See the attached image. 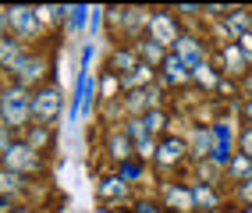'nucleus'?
Masks as SVG:
<instances>
[{
  "label": "nucleus",
  "instance_id": "obj_19",
  "mask_svg": "<svg viewBox=\"0 0 252 213\" xmlns=\"http://www.w3.org/2000/svg\"><path fill=\"white\" fill-rule=\"evenodd\" d=\"M192 146H195V156H199V160L213 156V132H210V128H199L195 139H192Z\"/></svg>",
  "mask_w": 252,
  "mask_h": 213
},
{
  "label": "nucleus",
  "instance_id": "obj_5",
  "mask_svg": "<svg viewBox=\"0 0 252 213\" xmlns=\"http://www.w3.org/2000/svg\"><path fill=\"white\" fill-rule=\"evenodd\" d=\"M146 29H149V39L160 43L163 50H167V46H171V43L181 36V32H178V18H174V11H157L153 18L146 22Z\"/></svg>",
  "mask_w": 252,
  "mask_h": 213
},
{
  "label": "nucleus",
  "instance_id": "obj_6",
  "mask_svg": "<svg viewBox=\"0 0 252 213\" xmlns=\"http://www.w3.org/2000/svg\"><path fill=\"white\" fill-rule=\"evenodd\" d=\"M153 156H157L160 167H178V163L189 156V142H185V139H174V135H167V139L157 142Z\"/></svg>",
  "mask_w": 252,
  "mask_h": 213
},
{
  "label": "nucleus",
  "instance_id": "obj_18",
  "mask_svg": "<svg viewBox=\"0 0 252 213\" xmlns=\"http://www.w3.org/2000/svg\"><path fill=\"white\" fill-rule=\"evenodd\" d=\"M245 64H249V57L238 50V46H227V50H224V68H227L231 75H242Z\"/></svg>",
  "mask_w": 252,
  "mask_h": 213
},
{
  "label": "nucleus",
  "instance_id": "obj_13",
  "mask_svg": "<svg viewBox=\"0 0 252 213\" xmlns=\"http://www.w3.org/2000/svg\"><path fill=\"white\" fill-rule=\"evenodd\" d=\"M22 188H25V178L22 174L0 167V199H11V195H18Z\"/></svg>",
  "mask_w": 252,
  "mask_h": 213
},
{
  "label": "nucleus",
  "instance_id": "obj_7",
  "mask_svg": "<svg viewBox=\"0 0 252 213\" xmlns=\"http://www.w3.org/2000/svg\"><path fill=\"white\" fill-rule=\"evenodd\" d=\"M210 132H213V160L227 167V163H231V146H234V132H231V124H227V121H217Z\"/></svg>",
  "mask_w": 252,
  "mask_h": 213
},
{
  "label": "nucleus",
  "instance_id": "obj_21",
  "mask_svg": "<svg viewBox=\"0 0 252 213\" xmlns=\"http://www.w3.org/2000/svg\"><path fill=\"white\" fill-rule=\"evenodd\" d=\"M227 174L231 178H252V160H245V156H231V163H227Z\"/></svg>",
  "mask_w": 252,
  "mask_h": 213
},
{
  "label": "nucleus",
  "instance_id": "obj_26",
  "mask_svg": "<svg viewBox=\"0 0 252 213\" xmlns=\"http://www.w3.org/2000/svg\"><path fill=\"white\" fill-rule=\"evenodd\" d=\"M4 29H7V14H4V7H0V39H4Z\"/></svg>",
  "mask_w": 252,
  "mask_h": 213
},
{
  "label": "nucleus",
  "instance_id": "obj_27",
  "mask_svg": "<svg viewBox=\"0 0 252 213\" xmlns=\"http://www.w3.org/2000/svg\"><path fill=\"white\" fill-rule=\"evenodd\" d=\"M245 118H249V124H252V100L245 103Z\"/></svg>",
  "mask_w": 252,
  "mask_h": 213
},
{
  "label": "nucleus",
  "instance_id": "obj_3",
  "mask_svg": "<svg viewBox=\"0 0 252 213\" xmlns=\"http://www.w3.org/2000/svg\"><path fill=\"white\" fill-rule=\"evenodd\" d=\"M61 107H64V96H61L57 86H39L36 92H32V121L36 124L46 128L61 114Z\"/></svg>",
  "mask_w": 252,
  "mask_h": 213
},
{
  "label": "nucleus",
  "instance_id": "obj_24",
  "mask_svg": "<svg viewBox=\"0 0 252 213\" xmlns=\"http://www.w3.org/2000/svg\"><path fill=\"white\" fill-rule=\"evenodd\" d=\"M135 213H163V206H160V203H139Z\"/></svg>",
  "mask_w": 252,
  "mask_h": 213
},
{
  "label": "nucleus",
  "instance_id": "obj_20",
  "mask_svg": "<svg viewBox=\"0 0 252 213\" xmlns=\"http://www.w3.org/2000/svg\"><path fill=\"white\" fill-rule=\"evenodd\" d=\"M135 64H139V57H135V50H117V54H114V68H117L114 75H117V78H121V75H128L131 68H135Z\"/></svg>",
  "mask_w": 252,
  "mask_h": 213
},
{
  "label": "nucleus",
  "instance_id": "obj_10",
  "mask_svg": "<svg viewBox=\"0 0 252 213\" xmlns=\"http://www.w3.org/2000/svg\"><path fill=\"white\" fill-rule=\"evenodd\" d=\"M160 68H163V82H167V86H189V82H192V71L185 68L178 57H171V54H167V61L160 64Z\"/></svg>",
  "mask_w": 252,
  "mask_h": 213
},
{
  "label": "nucleus",
  "instance_id": "obj_25",
  "mask_svg": "<svg viewBox=\"0 0 252 213\" xmlns=\"http://www.w3.org/2000/svg\"><path fill=\"white\" fill-rule=\"evenodd\" d=\"M68 14H71V25H82V22H86V14H89V11H86V7H71Z\"/></svg>",
  "mask_w": 252,
  "mask_h": 213
},
{
  "label": "nucleus",
  "instance_id": "obj_28",
  "mask_svg": "<svg viewBox=\"0 0 252 213\" xmlns=\"http://www.w3.org/2000/svg\"><path fill=\"white\" fill-rule=\"evenodd\" d=\"M11 213H32V210H11Z\"/></svg>",
  "mask_w": 252,
  "mask_h": 213
},
{
  "label": "nucleus",
  "instance_id": "obj_1",
  "mask_svg": "<svg viewBox=\"0 0 252 213\" xmlns=\"http://www.w3.org/2000/svg\"><path fill=\"white\" fill-rule=\"evenodd\" d=\"M0 121H4V128H25L32 121V92L22 86L0 92Z\"/></svg>",
  "mask_w": 252,
  "mask_h": 213
},
{
  "label": "nucleus",
  "instance_id": "obj_9",
  "mask_svg": "<svg viewBox=\"0 0 252 213\" xmlns=\"http://www.w3.org/2000/svg\"><path fill=\"white\" fill-rule=\"evenodd\" d=\"M22 57H25V46L14 39V36H4V39H0V68H4V71H14Z\"/></svg>",
  "mask_w": 252,
  "mask_h": 213
},
{
  "label": "nucleus",
  "instance_id": "obj_4",
  "mask_svg": "<svg viewBox=\"0 0 252 213\" xmlns=\"http://www.w3.org/2000/svg\"><path fill=\"white\" fill-rule=\"evenodd\" d=\"M4 14H7V25L14 29V39H29V36H36L39 32V14H36V7H4Z\"/></svg>",
  "mask_w": 252,
  "mask_h": 213
},
{
  "label": "nucleus",
  "instance_id": "obj_8",
  "mask_svg": "<svg viewBox=\"0 0 252 213\" xmlns=\"http://www.w3.org/2000/svg\"><path fill=\"white\" fill-rule=\"evenodd\" d=\"M149 82H153V68H149V64H135V68H131L128 75H121V78H117V86H121V89H128V92H139V89H146L149 86Z\"/></svg>",
  "mask_w": 252,
  "mask_h": 213
},
{
  "label": "nucleus",
  "instance_id": "obj_2",
  "mask_svg": "<svg viewBox=\"0 0 252 213\" xmlns=\"http://www.w3.org/2000/svg\"><path fill=\"white\" fill-rule=\"evenodd\" d=\"M0 160H4V171H14V174H39L43 171V153L29 150L25 142H11L4 153H0Z\"/></svg>",
  "mask_w": 252,
  "mask_h": 213
},
{
  "label": "nucleus",
  "instance_id": "obj_17",
  "mask_svg": "<svg viewBox=\"0 0 252 213\" xmlns=\"http://www.w3.org/2000/svg\"><path fill=\"white\" fill-rule=\"evenodd\" d=\"M189 192H192V206H203V210L217 206V192L210 185H189Z\"/></svg>",
  "mask_w": 252,
  "mask_h": 213
},
{
  "label": "nucleus",
  "instance_id": "obj_15",
  "mask_svg": "<svg viewBox=\"0 0 252 213\" xmlns=\"http://www.w3.org/2000/svg\"><path fill=\"white\" fill-rule=\"evenodd\" d=\"M125 195H128V182H121V178H107V182L99 185V199H103V203H110V199L121 203Z\"/></svg>",
  "mask_w": 252,
  "mask_h": 213
},
{
  "label": "nucleus",
  "instance_id": "obj_22",
  "mask_svg": "<svg viewBox=\"0 0 252 213\" xmlns=\"http://www.w3.org/2000/svg\"><path fill=\"white\" fill-rule=\"evenodd\" d=\"M238 142H242V156H245V160H252V124H245V128H242V139H238Z\"/></svg>",
  "mask_w": 252,
  "mask_h": 213
},
{
  "label": "nucleus",
  "instance_id": "obj_16",
  "mask_svg": "<svg viewBox=\"0 0 252 213\" xmlns=\"http://www.w3.org/2000/svg\"><path fill=\"white\" fill-rule=\"evenodd\" d=\"M50 139H54V135H50V128H43V124H36V128H29V132H25V146H29V150H36V153H43V146H50Z\"/></svg>",
  "mask_w": 252,
  "mask_h": 213
},
{
  "label": "nucleus",
  "instance_id": "obj_14",
  "mask_svg": "<svg viewBox=\"0 0 252 213\" xmlns=\"http://www.w3.org/2000/svg\"><path fill=\"white\" fill-rule=\"evenodd\" d=\"M135 57H142V64H149V68H153V64H163L167 61V50H163V46L160 43H153V39H142L139 43V50H135Z\"/></svg>",
  "mask_w": 252,
  "mask_h": 213
},
{
  "label": "nucleus",
  "instance_id": "obj_23",
  "mask_svg": "<svg viewBox=\"0 0 252 213\" xmlns=\"http://www.w3.org/2000/svg\"><path fill=\"white\" fill-rule=\"evenodd\" d=\"M238 199L252 206V178H249V182H242V185H238Z\"/></svg>",
  "mask_w": 252,
  "mask_h": 213
},
{
  "label": "nucleus",
  "instance_id": "obj_11",
  "mask_svg": "<svg viewBox=\"0 0 252 213\" xmlns=\"http://www.w3.org/2000/svg\"><path fill=\"white\" fill-rule=\"evenodd\" d=\"M163 203L171 206V210L178 206L181 213H192V210H195V206H192V192L185 188V185H167V192H163Z\"/></svg>",
  "mask_w": 252,
  "mask_h": 213
},
{
  "label": "nucleus",
  "instance_id": "obj_12",
  "mask_svg": "<svg viewBox=\"0 0 252 213\" xmlns=\"http://www.w3.org/2000/svg\"><path fill=\"white\" fill-rule=\"evenodd\" d=\"M224 25H227V32L231 36H245V32L252 29V11H245V7H234V11H227V18H224Z\"/></svg>",
  "mask_w": 252,
  "mask_h": 213
}]
</instances>
